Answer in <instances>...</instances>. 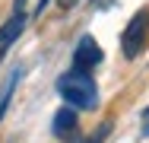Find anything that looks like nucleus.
Here are the masks:
<instances>
[{
    "label": "nucleus",
    "instance_id": "f257e3e1",
    "mask_svg": "<svg viewBox=\"0 0 149 143\" xmlns=\"http://www.w3.org/2000/svg\"><path fill=\"white\" fill-rule=\"evenodd\" d=\"M57 92L60 99H67L70 108H83V111H92L98 108V86L92 80L89 70H67L57 76Z\"/></svg>",
    "mask_w": 149,
    "mask_h": 143
},
{
    "label": "nucleus",
    "instance_id": "f03ea898",
    "mask_svg": "<svg viewBox=\"0 0 149 143\" xmlns=\"http://www.w3.org/2000/svg\"><path fill=\"white\" fill-rule=\"evenodd\" d=\"M146 41H149V10H136L133 19L124 29V35H120V51H124V57L127 60L140 57L143 48H146Z\"/></svg>",
    "mask_w": 149,
    "mask_h": 143
},
{
    "label": "nucleus",
    "instance_id": "7ed1b4c3",
    "mask_svg": "<svg viewBox=\"0 0 149 143\" xmlns=\"http://www.w3.org/2000/svg\"><path fill=\"white\" fill-rule=\"evenodd\" d=\"M51 130H54V137L63 143H73L79 137V118H76V108H70V105H63L54 111V121H51Z\"/></svg>",
    "mask_w": 149,
    "mask_h": 143
},
{
    "label": "nucleus",
    "instance_id": "20e7f679",
    "mask_svg": "<svg viewBox=\"0 0 149 143\" xmlns=\"http://www.w3.org/2000/svg\"><path fill=\"white\" fill-rule=\"evenodd\" d=\"M102 48H98V41L92 38V35H83L79 41H76V48H73V67L76 70H92V67H98L102 64Z\"/></svg>",
    "mask_w": 149,
    "mask_h": 143
},
{
    "label": "nucleus",
    "instance_id": "39448f33",
    "mask_svg": "<svg viewBox=\"0 0 149 143\" xmlns=\"http://www.w3.org/2000/svg\"><path fill=\"white\" fill-rule=\"evenodd\" d=\"M22 80V67H16V70H10V76H6V83L0 89V121H3V114L10 108V102H13V92H16V86Z\"/></svg>",
    "mask_w": 149,
    "mask_h": 143
},
{
    "label": "nucleus",
    "instance_id": "423d86ee",
    "mask_svg": "<svg viewBox=\"0 0 149 143\" xmlns=\"http://www.w3.org/2000/svg\"><path fill=\"white\" fill-rule=\"evenodd\" d=\"M22 29H26V13H16L6 26L0 29V48H6L10 41H16V38L22 35Z\"/></svg>",
    "mask_w": 149,
    "mask_h": 143
},
{
    "label": "nucleus",
    "instance_id": "0eeeda50",
    "mask_svg": "<svg viewBox=\"0 0 149 143\" xmlns=\"http://www.w3.org/2000/svg\"><path fill=\"white\" fill-rule=\"evenodd\" d=\"M108 130H111V124L105 121V124H102V127H98V130H95V134H92V137H89V140H86V143H102V140H105V137H108Z\"/></svg>",
    "mask_w": 149,
    "mask_h": 143
},
{
    "label": "nucleus",
    "instance_id": "6e6552de",
    "mask_svg": "<svg viewBox=\"0 0 149 143\" xmlns=\"http://www.w3.org/2000/svg\"><path fill=\"white\" fill-rule=\"evenodd\" d=\"M3 54H6V48H0V60H3Z\"/></svg>",
    "mask_w": 149,
    "mask_h": 143
}]
</instances>
